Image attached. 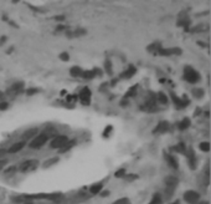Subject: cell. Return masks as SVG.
<instances>
[{
  "instance_id": "7402d4cb",
  "label": "cell",
  "mask_w": 211,
  "mask_h": 204,
  "mask_svg": "<svg viewBox=\"0 0 211 204\" xmlns=\"http://www.w3.org/2000/svg\"><path fill=\"white\" fill-rule=\"evenodd\" d=\"M190 125H191V121H190V118L185 117V118H184L182 122H179L178 128H179L180 131H185V129H188V128L190 127Z\"/></svg>"
},
{
  "instance_id": "4dcf8cb0",
  "label": "cell",
  "mask_w": 211,
  "mask_h": 204,
  "mask_svg": "<svg viewBox=\"0 0 211 204\" xmlns=\"http://www.w3.org/2000/svg\"><path fill=\"white\" fill-rule=\"evenodd\" d=\"M137 88H138V86H132L129 88V91L124 95V98H129V97H132V96H135V94H137Z\"/></svg>"
},
{
  "instance_id": "9a60e30c",
  "label": "cell",
  "mask_w": 211,
  "mask_h": 204,
  "mask_svg": "<svg viewBox=\"0 0 211 204\" xmlns=\"http://www.w3.org/2000/svg\"><path fill=\"white\" fill-rule=\"evenodd\" d=\"M86 30L85 29H81V27H78L76 30H73V31H71V30H66L65 34L68 36V37H79V36H83L86 35Z\"/></svg>"
},
{
  "instance_id": "cb8c5ba5",
  "label": "cell",
  "mask_w": 211,
  "mask_h": 204,
  "mask_svg": "<svg viewBox=\"0 0 211 204\" xmlns=\"http://www.w3.org/2000/svg\"><path fill=\"white\" fill-rule=\"evenodd\" d=\"M148 204H163V197L160 193H155Z\"/></svg>"
},
{
  "instance_id": "6da1fadb",
  "label": "cell",
  "mask_w": 211,
  "mask_h": 204,
  "mask_svg": "<svg viewBox=\"0 0 211 204\" xmlns=\"http://www.w3.org/2000/svg\"><path fill=\"white\" fill-rule=\"evenodd\" d=\"M25 199H45L51 202H61L64 196L61 193H37V194H26L24 196Z\"/></svg>"
},
{
  "instance_id": "d6986e66",
  "label": "cell",
  "mask_w": 211,
  "mask_h": 204,
  "mask_svg": "<svg viewBox=\"0 0 211 204\" xmlns=\"http://www.w3.org/2000/svg\"><path fill=\"white\" fill-rule=\"evenodd\" d=\"M164 182H165V187L176 188L178 183H179V179H178L176 177H174V176H168V177L164 179Z\"/></svg>"
},
{
  "instance_id": "836d02e7",
  "label": "cell",
  "mask_w": 211,
  "mask_h": 204,
  "mask_svg": "<svg viewBox=\"0 0 211 204\" xmlns=\"http://www.w3.org/2000/svg\"><path fill=\"white\" fill-rule=\"evenodd\" d=\"M16 171H17L16 166H10L9 168L5 169V174H6V176H10V174H13V173H15Z\"/></svg>"
},
{
  "instance_id": "f546056e",
  "label": "cell",
  "mask_w": 211,
  "mask_h": 204,
  "mask_svg": "<svg viewBox=\"0 0 211 204\" xmlns=\"http://www.w3.org/2000/svg\"><path fill=\"white\" fill-rule=\"evenodd\" d=\"M193 95H194L196 98H201V97H204V95H205V91H204V88L196 87V88L193 90Z\"/></svg>"
},
{
  "instance_id": "4fadbf2b",
  "label": "cell",
  "mask_w": 211,
  "mask_h": 204,
  "mask_svg": "<svg viewBox=\"0 0 211 204\" xmlns=\"http://www.w3.org/2000/svg\"><path fill=\"white\" fill-rule=\"evenodd\" d=\"M26 146V142L25 141H20V142H16V143H14V145H11L9 147V149H8V153H17V152H20L24 147Z\"/></svg>"
},
{
  "instance_id": "8fae6325",
  "label": "cell",
  "mask_w": 211,
  "mask_h": 204,
  "mask_svg": "<svg viewBox=\"0 0 211 204\" xmlns=\"http://www.w3.org/2000/svg\"><path fill=\"white\" fill-rule=\"evenodd\" d=\"M165 161L169 164V167H172L173 169H179V161L174 155H170V153H164Z\"/></svg>"
},
{
  "instance_id": "c3c4849f",
  "label": "cell",
  "mask_w": 211,
  "mask_h": 204,
  "mask_svg": "<svg viewBox=\"0 0 211 204\" xmlns=\"http://www.w3.org/2000/svg\"><path fill=\"white\" fill-rule=\"evenodd\" d=\"M197 44H199L200 46H203V47H207V44H204V43H201V41H199Z\"/></svg>"
},
{
  "instance_id": "d6a6232c",
  "label": "cell",
  "mask_w": 211,
  "mask_h": 204,
  "mask_svg": "<svg viewBox=\"0 0 211 204\" xmlns=\"http://www.w3.org/2000/svg\"><path fill=\"white\" fill-rule=\"evenodd\" d=\"M199 147H200V151H203V152H209L210 151V143L209 142H201Z\"/></svg>"
},
{
  "instance_id": "2e32d148",
  "label": "cell",
  "mask_w": 211,
  "mask_h": 204,
  "mask_svg": "<svg viewBox=\"0 0 211 204\" xmlns=\"http://www.w3.org/2000/svg\"><path fill=\"white\" fill-rule=\"evenodd\" d=\"M135 72H137V70H135V67L133 66V65H129L128 66V69L126 70V71H123L122 74H120V78H132L134 75H135Z\"/></svg>"
},
{
  "instance_id": "277c9868",
  "label": "cell",
  "mask_w": 211,
  "mask_h": 204,
  "mask_svg": "<svg viewBox=\"0 0 211 204\" xmlns=\"http://www.w3.org/2000/svg\"><path fill=\"white\" fill-rule=\"evenodd\" d=\"M47 141H48V135L47 133H40V135H37L36 137L33 138V141L30 142L29 147L31 149H39V148H41Z\"/></svg>"
},
{
  "instance_id": "d4e9b609",
  "label": "cell",
  "mask_w": 211,
  "mask_h": 204,
  "mask_svg": "<svg viewBox=\"0 0 211 204\" xmlns=\"http://www.w3.org/2000/svg\"><path fill=\"white\" fill-rule=\"evenodd\" d=\"M104 70H106V74H108L109 76L113 75V67H112V62H110L109 59L104 61Z\"/></svg>"
},
{
  "instance_id": "f35d334b",
  "label": "cell",
  "mask_w": 211,
  "mask_h": 204,
  "mask_svg": "<svg viewBox=\"0 0 211 204\" xmlns=\"http://www.w3.org/2000/svg\"><path fill=\"white\" fill-rule=\"evenodd\" d=\"M112 129H113V127L112 126H107V128L104 129V132H103V136L104 137H108L109 136V133L112 132Z\"/></svg>"
},
{
  "instance_id": "b9f144b4",
  "label": "cell",
  "mask_w": 211,
  "mask_h": 204,
  "mask_svg": "<svg viewBox=\"0 0 211 204\" xmlns=\"http://www.w3.org/2000/svg\"><path fill=\"white\" fill-rule=\"evenodd\" d=\"M8 107H9L8 102H0V111H5L8 110Z\"/></svg>"
},
{
  "instance_id": "9c48e42d",
  "label": "cell",
  "mask_w": 211,
  "mask_h": 204,
  "mask_svg": "<svg viewBox=\"0 0 211 204\" xmlns=\"http://www.w3.org/2000/svg\"><path fill=\"white\" fill-rule=\"evenodd\" d=\"M182 49H179V47H169V49H164L162 47L159 51H158V54L159 55H162V56H172V55H182Z\"/></svg>"
},
{
  "instance_id": "74e56055",
  "label": "cell",
  "mask_w": 211,
  "mask_h": 204,
  "mask_svg": "<svg viewBox=\"0 0 211 204\" xmlns=\"http://www.w3.org/2000/svg\"><path fill=\"white\" fill-rule=\"evenodd\" d=\"M60 59H61L62 61H68L70 60V55L67 53H61V54H60Z\"/></svg>"
},
{
  "instance_id": "3957f363",
  "label": "cell",
  "mask_w": 211,
  "mask_h": 204,
  "mask_svg": "<svg viewBox=\"0 0 211 204\" xmlns=\"http://www.w3.org/2000/svg\"><path fill=\"white\" fill-rule=\"evenodd\" d=\"M39 166H40L39 159H26L19 166L17 169L21 173H29V172H34L35 169H37Z\"/></svg>"
},
{
  "instance_id": "f6af8a7d",
  "label": "cell",
  "mask_w": 211,
  "mask_h": 204,
  "mask_svg": "<svg viewBox=\"0 0 211 204\" xmlns=\"http://www.w3.org/2000/svg\"><path fill=\"white\" fill-rule=\"evenodd\" d=\"M6 40H8V37H6V36H2V39H0V46H3V45L5 44Z\"/></svg>"
},
{
  "instance_id": "83f0119b",
  "label": "cell",
  "mask_w": 211,
  "mask_h": 204,
  "mask_svg": "<svg viewBox=\"0 0 211 204\" xmlns=\"http://www.w3.org/2000/svg\"><path fill=\"white\" fill-rule=\"evenodd\" d=\"M160 49H162V45H160L159 43H154V44L148 46V51H150V53H153V54H158V51Z\"/></svg>"
},
{
  "instance_id": "1f68e13d",
  "label": "cell",
  "mask_w": 211,
  "mask_h": 204,
  "mask_svg": "<svg viewBox=\"0 0 211 204\" xmlns=\"http://www.w3.org/2000/svg\"><path fill=\"white\" fill-rule=\"evenodd\" d=\"M126 174H127L126 168H119L118 171L114 172V177H116V178H124Z\"/></svg>"
},
{
  "instance_id": "5b68a950",
  "label": "cell",
  "mask_w": 211,
  "mask_h": 204,
  "mask_svg": "<svg viewBox=\"0 0 211 204\" xmlns=\"http://www.w3.org/2000/svg\"><path fill=\"white\" fill-rule=\"evenodd\" d=\"M67 142H68V137L67 136L60 135V136L54 137V139L50 142V147H51L52 149H60V148H62Z\"/></svg>"
},
{
  "instance_id": "f1b7e54d",
  "label": "cell",
  "mask_w": 211,
  "mask_h": 204,
  "mask_svg": "<svg viewBox=\"0 0 211 204\" xmlns=\"http://www.w3.org/2000/svg\"><path fill=\"white\" fill-rule=\"evenodd\" d=\"M157 100L163 105H166L168 104V96L164 94V92H158L157 94Z\"/></svg>"
},
{
  "instance_id": "ffe728a7",
  "label": "cell",
  "mask_w": 211,
  "mask_h": 204,
  "mask_svg": "<svg viewBox=\"0 0 211 204\" xmlns=\"http://www.w3.org/2000/svg\"><path fill=\"white\" fill-rule=\"evenodd\" d=\"M186 149H188V147H186V145L184 143V142H179L176 146L173 147V151H174L175 153H180V155H185V153H186Z\"/></svg>"
},
{
  "instance_id": "7c38bea8",
  "label": "cell",
  "mask_w": 211,
  "mask_h": 204,
  "mask_svg": "<svg viewBox=\"0 0 211 204\" xmlns=\"http://www.w3.org/2000/svg\"><path fill=\"white\" fill-rule=\"evenodd\" d=\"M37 135H39V128H37V127H34V128L26 129L24 133H23L21 138H23V141H27V139H31V138L36 137Z\"/></svg>"
},
{
  "instance_id": "681fc988",
  "label": "cell",
  "mask_w": 211,
  "mask_h": 204,
  "mask_svg": "<svg viewBox=\"0 0 211 204\" xmlns=\"http://www.w3.org/2000/svg\"><path fill=\"white\" fill-rule=\"evenodd\" d=\"M24 204H34V203H33V202H31V200H26V202H25V203H24Z\"/></svg>"
},
{
  "instance_id": "4316f807",
  "label": "cell",
  "mask_w": 211,
  "mask_h": 204,
  "mask_svg": "<svg viewBox=\"0 0 211 204\" xmlns=\"http://www.w3.org/2000/svg\"><path fill=\"white\" fill-rule=\"evenodd\" d=\"M76 145V141H70L68 139V142H67V143L62 147V148H60V153H65V152H67V151H70V149H71L73 146Z\"/></svg>"
},
{
  "instance_id": "30bf717a",
  "label": "cell",
  "mask_w": 211,
  "mask_h": 204,
  "mask_svg": "<svg viewBox=\"0 0 211 204\" xmlns=\"http://www.w3.org/2000/svg\"><path fill=\"white\" fill-rule=\"evenodd\" d=\"M185 156L188 158V163H189V167L191 169H195L196 168V155H195V151L193 148H188L186 149V153Z\"/></svg>"
},
{
  "instance_id": "ba28073f",
  "label": "cell",
  "mask_w": 211,
  "mask_h": 204,
  "mask_svg": "<svg viewBox=\"0 0 211 204\" xmlns=\"http://www.w3.org/2000/svg\"><path fill=\"white\" fill-rule=\"evenodd\" d=\"M184 200L188 203V204H195L200 200V194L196 192V190H193V189H189L184 193V196H183Z\"/></svg>"
},
{
  "instance_id": "ac0fdd59",
  "label": "cell",
  "mask_w": 211,
  "mask_h": 204,
  "mask_svg": "<svg viewBox=\"0 0 211 204\" xmlns=\"http://www.w3.org/2000/svg\"><path fill=\"white\" fill-rule=\"evenodd\" d=\"M103 190V182H98V183H95V184H92L91 187H89V193L93 196H97Z\"/></svg>"
},
{
  "instance_id": "d590c367",
  "label": "cell",
  "mask_w": 211,
  "mask_h": 204,
  "mask_svg": "<svg viewBox=\"0 0 211 204\" xmlns=\"http://www.w3.org/2000/svg\"><path fill=\"white\" fill-rule=\"evenodd\" d=\"M137 178H138L137 174H126V176H124V179L128 180V182H133V180H135Z\"/></svg>"
},
{
  "instance_id": "7bdbcfd3",
  "label": "cell",
  "mask_w": 211,
  "mask_h": 204,
  "mask_svg": "<svg viewBox=\"0 0 211 204\" xmlns=\"http://www.w3.org/2000/svg\"><path fill=\"white\" fill-rule=\"evenodd\" d=\"M37 92H39L37 88H29V90L26 91V94H27L29 96H31V95H34V94H37Z\"/></svg>"
},
{
  "instance_id": "e0dca14e",
  "label": "cell",
  "mask_w": 211,
  "mask_h": 204,
  "mask_svg": "<svg viewBox=\"0 0 211 204\" xmlns=\"http://www.w3.org/2000/svg\"><path fill=\"white\" fill-rule=\"evenodd\" d=\"M168 131H169V122L162 121L158 123V126L155 127V129L153 132L154 133H164V132H168Z\"/></svg>"
},
{
  "instance_id": "5bb4252c",
  "label": "cell",
  "mask_w": 211,
  "mask_h": 204,
  "mask_svg": "<svg viewBox=\"0 0 211 204\" xmlns=\"http://www.w3.org/2000/svg\"><path fill=\"white\" fill-rule=\"evenodd\" d=\"M101 71H99L98 69H95V70H87V71H83L82 72V76L81 77H83V78H86V80H92V78H95L97 75L98 76H101Z\"/></svg>"
},
{
  "instance_id": "7a4b0ae2",
  "label": "cell",
  "mask_w": 211,
  "mask_h": 204,
  "mask_svg": "<svg viewBox=\"0 0 211 204\" xmlns=\"http://www.w3.org/2000/svg\"><path fill=\"white\" fill-rule=\"evenodd\" d=\"M184 78L189 84H196L200 81V74L191 66H185L184 69Z\"/></svg>"
},
{
  "instance_id": "bcb514c9",
  "label": "cell",
  "mask_w": 211,
  "mask_h": 204,
  "mask_svg": "<svg viewBox=\"0 0 211 204\" xmlns=\"http://www.w3.org/2000/svg\"><path fill=\"white\" fill-rule=\"evenodd\" d=\"M99 194H101V197H107V196H109V192H108V190H106V192H101Z\"/></svg>"
},
{
  "instance_id": "8992f818",
  "label": "cell",
  "mask_w": 211,
  "mask_h": 204,
  "mask_svg": "<svg viewBox=\"0 0 211 204\" xmlns=\"http://www.w3.org/2000/svg\"><path fill=\"white\" fill-rule=\"evenodd\" d=\"M170 96H172V100H173L174 105H175V107H176L178 110H183V108H185V107L190 104V101H189V98H188L186 95H184L183 98H180V97H178L174 92H170Z\"/></svg>"
},
{
  "instance_id": "ee69618b",
  "label": "cell",
  "mask_w": 211,
  "mask_h": 204,
  "mask_svg": "<svg viewBox=\"0 0 211 204\" xmlns=\"http://www.w3.org/2000/svg\"><path fill=\"white\" fill-rule=\"evenodd\" d=\"M66 16L65 15H58V16H55V20L56 21H62V20H65Z\"/></svg>"
},
{
  "instance_id": "52a82bcc",
  "label": "cell",
  "mask_w": 211,
  "mask_h": 204,
  "mask_svg": "<svg viewBox=\"0 0 211 204\" xmlns=\"http://www.w3.org/2000/svg\"><path fill=\"white\" fill-rule=\"evenodd\" d=\"M77 97L79 98V101H81V104L83 106H89V104H91V97H92L91 90H89L88 87H83L81 91H79Z\"/></svg>"
},
{
  "instance_id": "603a6c76",
  "label": "cell",
  "mask_w": 211,
  "mask_h": 204,
  "mask_svg": "<svg viewBox=\"0 0 211 204\" xmlns=\"http://www.w3.org/2000/svg\"><path fill=\"white\" fill-rule=\"evenodd\" d=\"M58 161H60L58 157H51V158H48L47 161H45V162L42 163V167H44V168H50V167H52L54 164H56Z\"/></svg>"
},
{
  "instance_id": "ab89813d",
  "label": "cell",
  "mask_w": 211,
  "mask_h": 204,
  "mask_svg": "<svg viewBox=\"0 0 211 204\" xmlns=\"http://www.w3.org/2000/svg\"><path fill=\"white\" fill-rule=\"evenodd\" d=\"M6 164H8V159H5V158L0 159V171L4 169V167H6Z\"/></svg>"
},
{
  "instance_id": "f907efd6",
  "label": "cell",
  "mask_w": 211,
  "mask_h": 204,
  "mask_svg": "<svg viewBox=\"0 0 211 204\" xmlns=\"http://www.w3.org/2000/svg\"><path fill=\"white\" fill-rule=\"evenodd\" d=\"M16 2H19V0H13V3H16Z\"/></svg>"
},
{
  "instance_id": "7dc6e473",
  "label": "cell",
  "mask_w": 211,
  "mask_h": 204,
  "mask_svg": "<svg viewBox=\"0 0 211 204\" xmlns=\"http://www.w3.org/2000/svg\"><path fill=\"white\" fill-rule=\"evenodd\" d=\"M195 204H209V202H206V200H199V202L195 203Z\"/></svg>"
},
{
  "instance_id": "e575fe53",
  "label": "cell",
  "mask_w": 211,
  "mask_h": 204,
  "mask_svg": "<svg viewBox=\"0 0 211 204\" xmlns=\"http://www.w3.org/2000/svg\"><path fill=\"white\" fill-rule=\"evenodd\" d=\"M23 86H24V84H23V82L14 84V85L11 86V88H10V91H20V90L23 88Z\"/></svg>"
},
{
  "instance_id": "484cf974",
  "label": "cell",
  "mask_w": 211,
  "mask_h": 204,
  "mask_svg": "<svg viewBox=\"0 0 211 204\" xmlns=\"http://www.w3.org/2000/svg\"><path fill=\"white\" fill-rule=\"evenodd\" d=\"M207 29H209L207 25L200 24V25H197V26H195L193 29H189V31H191V33H201V31H205V30H207Z\"/></svg>"
},
{
  "instance_id": "8d00e7d4",
  "label": "cell",
  "mask_w": 211,
  "mask_h": 204,
  "mask_svg": "<svg viewBox=\"0 0 211 204\" xmlns=\"http://www.w3.org/2000/svg\"><path fill=\"white\" fill-rule=\"evenodd\" d=\"M112 204H128V198H119L116 202H113Z\"/></svg>"
},
{
  "instance_id": "60d3db41",
  "label": "cell",
  "mask_w": 211,
  "mask_h": 204,
  "mask_svg": "<svg viewBox=\"0 0 211 204\" xmlns=\"http://www.w3.org/2000/svg\"><path fill=\"white\" fill-rule=\"evenodd\" d=\"M66 30H68V27L65 26V25H58V26L56 27V31H57V33H60V31H66Z\"/></svg>"
},
{
  "instance_id": "44dd1931",
  "label": "cell",
  "mask_w": 211,
  "mask_h": 204,
  "mask_svg": "<svg viewBox=\"0 0 211 204\" xmlns=\"http://www.w3.org/2000/svg\"><path fill=\"white\" fill-rule=\"evenodd\" d=\"M82 72H83V70L79 66H73V67L70 69V75H71L72 77H81Z\"/></svg>"
}]
</instances>
